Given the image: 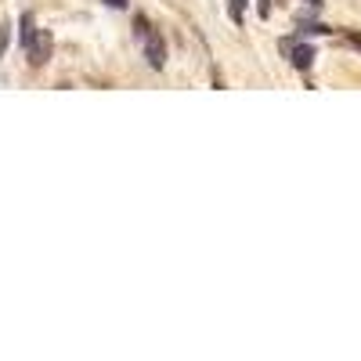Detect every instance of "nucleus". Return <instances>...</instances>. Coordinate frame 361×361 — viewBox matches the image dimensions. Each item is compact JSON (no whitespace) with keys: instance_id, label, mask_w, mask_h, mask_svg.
Masks as SVG:
<instances>
[{"instance_id":"obj_5","label":"nucleus","mask_w":361,"mask_h":361,"mask_svg":"<svg viewBox=\"0 0 361 361\" xmlns=\"http://www.w3.org/2000/svg\"><path fill=\"white\" fill-rule=\"evenodd\" d=\"M134 33H137V40H145L148 33H152V25H148V18H145V15H137V18H134Z\"/></svg>"},{"instance_id":"obj_10","label":"nucleus","mask_w":361,"mask_h":361,"mask_svg":"<svg viewBox=\"0 0 361 361\" xmlns=\"http://www.w3.org/2000/svg\"><path fill=\"white\" fill-rule=\"evenodd\" d=\"M109 8H127V0H105Z\"/></svg>"},{"instance_id":"obj_4","label":"nucleus","mask_w":361,"mask_h":361,"mask_svg":"<svg viewBox=\"0 0 361 361\" xmlns=\"http://www.w3.org/2000/svg\"><path fill=\"white\" fill-rule=\"evenodd\" d=\"M37 33H40V29H37V18H33V15L25 11V15L18 18V37H22V51H29V47H33Z\"/></svg>"},{"instance_id":"obj_11","label":"nucleus","mask_w":361,"mask_h":361,"mask_svg":"<svg viewBox=\"0 0 361 361\" xmlns=\"http://www.w3.org/2000/svg\"><path fill=\"white\" fill-rule=\"evenodd\" d=\"M307 4H311V8H318V4H322V0H307Z\"/></svg>"},{"instance_id":"obj_9","label":"nucleus","mask_w":361,"mask_h":361,"mask_svg":"<svg viewBox=\"0 0 361 361\" xmlns=\"http://www.w3.org/2000/svg\"><path fill=\"white\" fill-rule=\"evenodd\" d=\"M347 40H350V44H354L357 51H361V33H347Z\"/></svg>"},{"instance_id":"obj_3","label":"nucleus","mask_w":361,"mask_h":361,"mask_svg":"<svg viewBox=\"0 0 361 361\" xmlns=\"http://www.w3.org/2000/svg\"><path fill=\"white\" fill-rule=\"evenodd\" d=\"M145 58H148V66H152V69H163V62H166V44H163L159 29H152V33L145 37Z\"/></svg>"},{"instance_id":"obj_1","label":"nucleus","mask_w":361,"mask_h":361,"mask_svg":"<svg viewBox=\"0 0 361 361\" xmlns=\"http://www.w3.org/2000/svg\"><path fill=\"white\" fill-rule=\"evenodd\" d=\"M282 51L289 54V62H293L300 73L314 66V47H311V44H293V40H282Z\"/></svg>"},{"instance_id":"obj_8","label":"nucleus","mask_w":361,"mask_h":361,"mask_svg":"<svg viewBox=\"0 0 361 361\" xmlns=\"http://www.w3.org/2000/svg\"><path fill=\"white\" fill-rule=\"evenodd\" d=\"M271 15V0H260V18H267Z\"/></svg>"},{"instance_id":"obj_6","label":"nucleus","mask_w":361,"mask_h":361,"mask_svg":"<svg viewBox=\"0 0 361 361\" xmlns=\"http://www.w3.org/2000/svg\"><path fill=\"white\" fill-rule=\"evenodd\" d=\"M8 37H11V22H0V58L8 51Z\"/></svg>"},{"instance_id":"obj_7","label":"nucleus","mask_w":361,"mask_h":361,"mask_svg":"<svg viewBox=\"0 0 361 361\" xmlns=\"http://www.w3.org/2000/svg\"><path fill=\"white\" fill-rule=\"evenodd\" d=\"M228 15L231 22H243V0H228Z\"/></svg>"},{"instance_id":"obj_2","label":"nucleus","mask_w":361,"mask_h":361,"mask_svg":"<svg viewBox=\"0 0 361 361\" xmlns=\"http://www.w3.org/2000/svg\"><path fill=\"white\" fill-rule=\"evenodd\" d=\"M51 51H54V37L47 33V29H40V33H37V40H33V47L25 51L29 66H44L47 58H51Z\"/></svg>"}]
</instances>
